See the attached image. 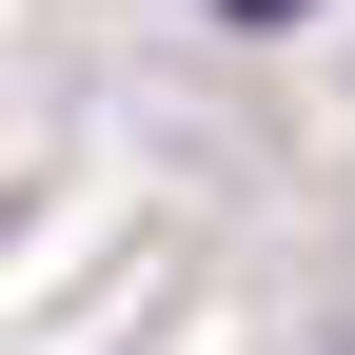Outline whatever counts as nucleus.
Returning <instances> with one entry per match:
<instances>
[{
    "label": "nucleus",
    "instance_id": "f257e3e1",
    "mask_svg": "<svg viewBox=\"0 0 355 355\" xmlns=\"http://www.w3.org/2000/svg\"><path fill=\"white\" fill-rule=\"evenodd\" d=\"M237 20H296V0H237Z\"/></svg>",
    "mask_w": 355,
    "mask_h": 355
}]
</instances>
